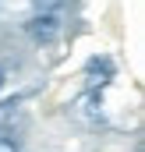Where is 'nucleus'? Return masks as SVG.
I'll return each instance as SVG.
<instances>
[{
    "label": "nucleus",
    "instance_id": "nucleus-1",
    "mask_svg": "<svg viewBox=\"0 0 145 152\" xmlns=\"http://www.w3.org/2000/svg\"><path fill=\"white\" fill-rule=\"evenodd\" d=\"M25 32H29V39H36V42H53V36L60 32V21H57V14H50V11H36V14L25 21Z\"/></svg>",
    "mask_w": 145,
    "mask_h": 152
},
{
    "label": "nucleus",
    "instance_id": "nucleus-2",
    "mask_svg": "<svg viewBox=\"0 0 145 152\" xmlns=\"http://www.w3.org/2000/svg\"><path fill=\"white\" fill-rule=\"evenodd\" d=\"M85 75H89V78H96V75H99V88H103L110 78H113V64H110L106 57H92V60L85 64Z\"/></svg>",
    "mask_w": 145,
    "mask_h": 152
},
{
    "label": "nucleus",
    "instance_id": "nucleus-3",
    "mask_svg": "<svg viewBox=\"0 0 145 152\" xmlns=\"http://www.w3.org/2000/svg\"><path fill=\"white\" fill-rule=\"evenodd\" d=\"M81 113L89 117L92 124H103V110H99V92H96V88H89V92H85V99H81Z\"/></svg>",
    "mask_w": 145,
    "mask_h": 152
},
{
    "label": "nucleus",
    "instance_id": "nucleus-4",
    "mask_svg": "<svg viewBox=\"0 0 145 152\" xmlns=\"http://www.w3.org/2000/svg\"><path fill=\"white\" fill-rule=\"evenodd\" d=\"M21 120V103L18 99H4L0 103V127H11Z\"/></svg>",
    "mask_w": 145,
    "mask_h": 152
},
{
    "label": "nucleus",
    "instance_id": "nucleus-5",
    "mask_svg": "<svg viewBox=\"0 0 145 152\" xmlns=\"http://www.w3.org/2000/svg\"><path fill=\"white\" fill-rule=\"evenodd\" d=\"M0 152H21L18 138H11V134H0Z\"/></svg>",
    "mask_w": 145,
    "mask_h": 152
},
{
    "label": "nucleus",
    "instance_id": "nucleus-6",
    "mask_svg": "<svg viewBox=\"0 0 145 152\" xmlns=\"http://www.w3.org/2000/svg\"><path fill=\"white\" fill-rule=\"evenodd\" d=\"M32 4H36V11H50V14L57 7H64V0H32Z\"/></svg>",
    "mask_w": 145,
    "mask_h": 152
},
{
    "label": "nucleus",
    "instance_id": "nucleus-7",
    "mask_svg": "<svg viewBox=\"0 0 145 152\" xmlns=\"http://www.w3.org/2000/svg\"><path fill=\"white\" fill-rule=\"evenodd\" d=\"M7 85V71H4V64H0V88Z\"/></svg>",
    "mask_w": 145,
    "mask_h": 152
}]
</instances>
